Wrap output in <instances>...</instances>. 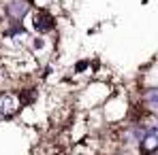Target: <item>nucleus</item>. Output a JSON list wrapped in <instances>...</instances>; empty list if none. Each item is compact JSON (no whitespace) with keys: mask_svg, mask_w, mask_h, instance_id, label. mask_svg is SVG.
I'll return each mask as SVG.
<instances>
[{"mask_svg":"<svg viewBox=\"0 0 158 155\" xmlns=\"http://www.w3.org/2000/svg\"><path fill=\"white\" fill-rule=\"evenodd\" d=\"M30 13V2L28 0H9L4 4V15L11 21H22Z\"/></svg>","mask_w":158,"mask_h":155,"instance_id":"nucleus-3","label":"nucleus"},{"mask_svg":"<svg viewBox=\"0 0 158 155\" xmlns=\"http://www.w3.org/2000/svg\"><path fill=\"white\" fill-rule=\"evenodd\" d=\"M32 28L36 34H49L56 30V17L47 9H36L32 15Z\"/></svg>","mask_w":158,"mask_h":155,"instance_id":"nucleus-1","label":"nucleus"},{"mask_svg":"<svg viewBox=\"0 0 158 155\" xmlns=\"http://www.w3.org/2000/svg\"><path fill=\"white\" fill-rule=\"evenodd\" d=\"M4 77V66H2V62H0V79Z\"/></svg>","mask_w":158,"mask_h":155,"instance_id":"nucleus-7","label":"nucleus"},{"mask_svg":"<svg viewBox=\"0 0 158 155\" xmlns=\"http://www.w3.org/2000/svg\"><path fill=\"white\" fill-rule=\"evenodd\" d=\"M22 104H19V98L11 91H0V119H11L19 113Z\"/></svg>","mask_w":158,"mask_h":155,"instance_id":"nucleus-2","label":"nucleus"},{"mask_svg":"<svg viewBox=\"0 0 158 155\" xmlns=\"http://www.w3.org/2000/svg\"><path fill=\"white\" fill-rule=\"evenodd\" d=\"M156 149H158V132L148 130L143 134V138L139 140V151L141 153H156Z\"/></svg>","mask_w":158,"mask_h":155,"instance_id":"nucleus-5","label":"nucleus"},{"mask_svg":"<svg viewBox=\"0 0 158 155\" xmlns=\"http://www.w3.org/2000/svg\"><path fill=\"white\" fill-rule=\"evenodd\" d=\"M85 68H90V60H85V62H79L77 66H75V72H83Z\"/></svg>","mask_w":158,"mask_h":155,"instance_id":"nucleus-6","label":"nucleus"},{"mask_svg":"<svg viewBox=\"0 0 158 155\" xmlns=\"http://www.w3.org/2000/svg\"><path fill=\"white\" fill-rule=\"evenodd\" d=\"M0 121H2V119H0Z\"/></svg>","mask_w":158,"mask_h":155,"instance_id":"nucleus-8","label":"nucleus"},{"mask_svg":"<svg viewBox=\"0 0 158 155\" xmlns=\"http://www.w3.org/2000/svg\"><path fill=\"white\" fill-rule=\"evenodd\" d=\"M141 110L152 113V115L158 113V87L152 85V87L141 91Z\"/></svg>","mask_w":158,"mask_h":155,"instance_id":"nucleus-4","label":"nucleus"}]
</instances>
